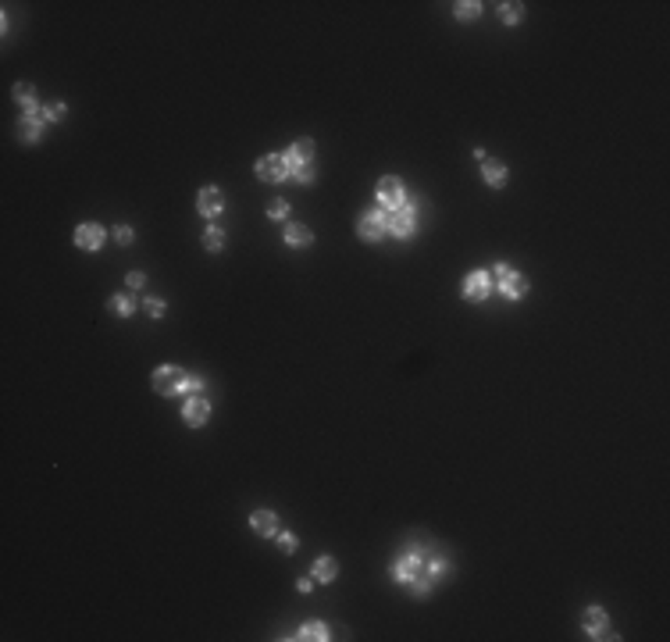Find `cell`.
<instances>
[{
  "label": "cell",
  "instance_id": "cell-24",
  "mask_svg": "<svg viewBox=\"0 0 670 642\" xmlns=\"http://www.w3.org/2000/svg\"><path fill=\"white\" fill-rule=\"evenodd\" d=\"M203 246L211 254H221L225 250V232L218 229V225H207V232H203Z\"/></svg>",
  "mask_w": 670,
  "mask_h": 642
},
{
  "label": "cell",
  "instance_id": "cell-31",
  "mask_svg": "<svg viewBox=\"0 0 670 642\" xmlns=\"http://www.w3.org/2000/svg\"><path fill=\"white\" fill-rule=\"evenodd\" d=\"M296 546H300V539H296L292 532H282V535H278V550H282V553H296Z\"/></svg>",
  "mask_w": 670,
  "mask_h": 642
},
{
  "label": "cell",
  "instance_id": "cell-34",
  "mask_svg": "<svg viewBox=\"0 0 670 642\" xmlns=\"http://www.w3.org/2000/svg\"><path fill=\"white\" fill-rule=\"evenodd\" d=\"M125 285H129V289H143V285H146V275H143V272H129Z\"/></svg>",
  "mask_w": 670,
  "mask_h": 642
},
{
  "label": "cell",
  "instance_id": "cell-28",
  "mask_svg": "<svg viewBox=\"0 0 670 642\" xmlns=\"http://www.w3.org/2000/svg\"><path fill=\"white\" fill-rule=\"evenodd\" d=\"M428 592H432V578H428V574H425V578H414V582H410V596H414V599H425Z\"/></svg>",
  "mask_w": 670,
  "mask_h": 642
},
{
  "label": "cell",
  "instance_id": "cell-9",
  "mask_svg": "<svg viewBox=\"0 0 670 642\" xmlns=\"http://www.w3.org/2000/svg\"><path fill=\"white\" fill-rule=\"evenodd\" d=\"M414 229H417V218H414V207H410V203H403L400 211L389 214V232H392L396 239H410Z\"/></svg>",
  "mask_w": 670,
  "mask_h": 642
},
{
  "label": "cell",
  "instance_id": "cell-17",
  "mask_svg": "<svg viewBox=\"0 0 670 642\" xmlns=\"http://www.w3.org/2000/svg\"><path fill=\"white\" fill-rule=\"evenodd\" d=\"M43 126H47V121L39 118V114H22V126H18V132H22L26 143H32V147H36V143L43 139Z\"/></svg>",
  "mask_w": 670,
  "mask_h": 642
},
{
  "label": "cell",
  "instance_id": "cell-22",
  "mask_svg": "<svg viewBox=\"0 0 670 642\" xmlns=\"http://www.w3.org/2000/svg\"><path fill=\"white\" fill-rule=\"evenodd\" d=\"M499 18H502V26H517L520 18H525V4H517V0H510V4H499Z\"/></svg>",
  "mask_w": 670,
  "mask_h": 642
},
{
  "label": "cell",
  "instance_id": "cell-25",
  "mask_svg": "<svg viewBox=\"0 0 670 642\" xmlns=\"http://www.w3.org/2000/svg\"><path fill=\"white\" fill-rule=\"evenodd\" d=\"M425 574L432 578V582H438V578L449 574V561H443V556H432V561L425 564Z\"/></svg>",
  "mask_w": 670,
  "mask_h": 642
},
{
  "label": "cell",
  "instance_id": "cell-32",
  "mask_svg": "<svg viewBox=\"0 0 670 642\" xmlns=\"http://www.w3.org/2000/svg\"><path fill=\"white\" fill-rule=\"evenodd\" d=\"M200 392H203V379L190 375V379H185V397H200Z\"/></svg>",
  "mask_w": 670,
  "mask_h": 642
},
{
  "label": "cell",
  "instance_id": "cell-33",
  "mask_svg": "<svg viewBox=\"0 0 670 642\" xmlns=\"http://www.w3.org/2000/svg\"><path fill=\"white\" fill-rule=\"evenodd\" d=\"M114 239H118L121 246H129V243H132V229H129V225H118V229H114Z\"/></svg>",
  "mask_w": 670,
  "mask_h": 642
},
{
  "label": "cell",
  "instance_id": "cell-8",
  "mask_svg": "<svg viewBox=\"0 0 670 642\" xmlns=\"http://www.w3.org/2000/svg\"><path fill=\"white\" fill-rule=\"evenodd\" d=\"M207 418H211V403H207V397H185L182 421L190 428H200V425H207Z\"/></svg>",
  "mask_w": 670,
  "mask_h": 642
},
{
  "label": "cell",
  "instance_id": "cell-15",
  "mask_svg": "<svg viewBox=\"0 0 670 642\" xmlns=\"http://www.w3.org/2000/svg\"><path fill=\"white\" fill-rule=\"evenodd\" d=\"M11 93H14V103L26 114H39V111H43V108H39V100H36V86H32V82H14Z\"/></svg>",
  "mask_w": 670,
  "mask_h": 642
},
{
  "label": "cell",
  "instance_id": "cell-19",
  "mask_svg": "<svg viewBox=\"0 0 670 642\" xmlns=\"http://www.w3.org/2000/svg\"><path fill=\"white\" fill-rule=\"evenodd\" d=\"M296 639H310V642H325V639H332V632H328V625H325V621H307V625H300V632H296Z\"/></svg>",
  "mask_w": 670,
  "mask_h": 642
},
{
  "label": "cell",
  "instance_id": "cell-16",
  "mask_svg": "<svg viewBox=\"0 0 670 642\" xmlns=\"http://www.w3.org/2000/svg\"><path fill=\"white\" fill-rule=\"evenodd\" d=\"M481 179H485L492 190H502V185H507V179H510V172H507V164H499V161L485 157V161H481Z\"/></svg>",
  "mask_w": 670,
  "mask_h": 642
},
{
  "label": "cell",
  "instance_id": "cell-1",
  "mask_svg": "<svg viewBox=\"0 0 670 642\" xmlns=\"http://www.w3.org/2000/svg\"><path fill=\"white\" fill-rule=\"evenodd\" d=\"M185 371L182 368H175V364H161V368H154V375H150V382H154V389L161 392V397H179V392H185Z\"/></svg>",
  "mask_w": 670,
  "mask_h": 642
},
{
  "label": "cell",
  "instance_id": "cell-35",
  "mask_svg": "<svg viewBox=\"0 0 670 642\" xmlns=\"http://www.w3.org/2000/svg\"><path fill=\"white\" fill-rule=\"evenodd\" d=\"M296 589H300V592H310V589H314V574H310V578L303 574V578H300V582H296Z\"/></svg>",
  "mask_w": 670,
  "mask_h": 642
},
{
  "label": "cell",
  "instance_id": "cell-27",
  "mask_svg": "<svg viewBox=\"0 0 670 642\" xmlns=\"http://www.w3.org/2000/svg\"><path fill=\"white\" fill-rule=\"evenodd\" d=\"M267 218H271V221H285V218H289V203H285V200H271V203H267Z\"/></svg>",
  "mask_w": 670,
  "mask_h": 642
},
{
  "label": "cell",
  "instance_id": "cell-29",
  "mask_svg": "<svg viewBox=\"0 0 670 642\" xmlns=\"http://www.w3.org/2000/svg\"><path fill=\"white\" fill-rule=\"evenodd\" d=\"M289 179L300 182V185H314V164H307V168H292Z\"/></svg>",
  "mask_w": 670,
  "mask_h": 642
},
{
  "label": "cell",
  "instance_id": "cell-11",
  "mask_svg": "<svg viewBox=\"0 0 670 642\" xmlns=\"http://www.w3.org/2000/svg\"><path fill=\"white\" fill-rule=\"evenodd\" d=\"M285 157V164H289V172L292 168H307V164H310V157H314V139H296V143H292V147L282 154Z\"/></svg>",
  "mask_w": 670,
  "mask_h": 642
},
{
  "label": "cell",
  "instance_id": "cell-4",
  "mask_svg": "<svg viewBox=\"0 0 670 642\" xmlns=\"http://www.w3.org/2000/svg\"><path fill=\"white\" fill-rule=\"evenodd\" d=\"M254 172H257L261 182H285L289 179V164H285L282 154H267V157H261L254 164Z\"/></svg>",
  "mask_w": 670,
  "mask_h": 642
},
{
  "label": "cell",
  "instance_id": "cell-23",
  "mask_svg": "<svg viewBox=\"0 0 670 642\" xmlns=\"http://www.w3.org/2000/svg\"><path fill=\"white\" fill-rule=\"evenodd\" d=\"M453 14L460 18V22H474V18L481 14V4L478 0H460V4H453Z\"/></svg>",
  "mask_w": 670,
  "mask_h": 642
},
{
  "label": "cell",
  "instance_id": "cell-7",
  "mask_svg": "<svg viewBox=\"0 0 670 642\" xmlns=\"http://www.w3.org/2000/svg\"><path fill=\"white\" fill-rule=\"evenodd\" d=\"M489 293H492V275L489 272H471L464 279V300L467 303H481Z\"/></svg>",
  "mask_w": 670,
  "mask_h": 642
},
{
  "label": "cell",
  "instance_id": "cell-13",
  "mask_svg": "<svg viewBox=\"0 0 670 642\" xmlns=\"http://www.w3.org/2000/svg\"><path fill=\"white\" fill-rule=\"evenodd\" d=\"M499 282V293L507 297V300H520L528 293V275H520V272H507L502 279H496Z\"/></svg>",
  "mask_w": 670,
  "mask_h": 642
},
{
  "label": "cell",
  "instance_id": "cell-21",
  "mask_svg": "<svg viewBox=\"0 0 670 642\" xmlns=\"http://www.w3.org/2000/svg\"><path fill=\"white\" fill-rule=\"evenodd\" d=\"M111 314H118V318H129V314H136V300L129 297V293H118V297H111Z\"/></svg>",
  "mask_w": 670,
  "mask_h": 642
},
{
  "label": "cell",
  "instance_id": "cell-10",
  "mask_svg": "<svg viewBox=\"0 0 670 642\" xmlns=\"http://www.w3.org/2000/svg\"><path fill=\"white\" fill-rule=\"evenodd\" d=\"M196 211H200L203 218H218V214L225 211V197H221V190H214V185H203L200 197H196Z\"/></svg>",
  "mask_w": 670,
  "mask_h": 642
},
{
  "label": "cell",
  "instance_id": "cell-30",
  "mask_svg": "<svg viewBox=\"0 0 670 642\" xmlns=\"http://www.w3.org/2000/svg\"><path fill=\"white\" fill-rule=\"evenodd\" d=\"M143 310H146V314H150V318H164V300H157V297H146L143 300Z\"/></svg>",
  "mask_w": 670,
  "mask_h": 642
},
{
  "label": "cell",
  "instance_id": "cell-14",
  "mask_svg": "<svg viewBox=\"0 0 670 642\" xmlns=\"http://www.w3.org/2000/svg\"><path fill=\"white\" fill-rule=\"evenodd\" d=\"M250 528H254L261 539L278 535V517H275V510H254V514H250Z\"/></svg>",
  "mask_w": 670,
  "mask_h": 642
},
{
  "label": "cell",
  "instance_id": "cell-3",
  "mask_svg": "<svg viewBox=\"0 0 670 642\" xmlns=\"http://www.w3.org/2000/svg\"><path fill=\"white\" fill-rule=\"evenodd\" d=\"M378 203L385 207V211L392 214V211H400V207L407 203V190H403V182L396 179V175H385V179H378Z\"/></svg>",
  "mask_w": 670,
  "mask_h": 642
},
{
  "label": "cell",
  "instance_id": "cell-20",
  "mask_svg": "<svg viewBox=\"0 0 670 642\" xmlns=\"http://www.w3.org/2000/svg\"><path fill=\"white\" fill-rule=\"evenodd\" d=\"M285 243L289 246H310L314 243V232L307 229V225H289V229H285Z\"/></svg>",
  "mask_w": 670,
  "mask_h": 642
},
{
  "label": "cell",
  "instance_id": "cell-18",
  "mask_svg": "<svg viewBox=\"0 0 670 642\" xmlns=\"http://www.w3.org/2000/svg\"><path fill=\"white\" fill-rule=\"evenodd\" d=\"M310 574H314V582H335V578H339V564H335L332 561V556H318V561H314V568H310Z\"/></svg>",
  "mask_w": 670,
  "mask_h": 642
},
{
  "label": "cell",
  "instance_id": "cell-2",
  "mask_svg": "<svg viewBox=\"0 0 670 642\" xmlns=\"http://www.w3.org/2000/svg\"><path fill=\"white\" fill-rule=\"evenodd\" d=\"M357 236L364 243H378L382 236H389V211H367V214H361Z\"/></svg>",
  "mask_w": 670,
  "mask_h": 642
},
{
  "label": "cell",
  "instance_id": "cell-12",
  "mask_svg": "<svg viewBox=\"0 0 670 642\" xmlns=\"http://www.w3.org/2000/svg\"><path fill=\"white\" fill-rule=\"evenodd\" d=\"M581 625H585V632H589V639H610V635H606L610 621H606V610L602 607H589V610H585Z\"/></svg>",
  "mask_w": 670,
  "mask_h": 642
},
{
  "label": "cell",
  "instance_id": "cell-6",
  "mask_svg": "<svg viewBox=\"0 0 670 642\" xmlns=\"http://www.w3.org/2000/svg\"><path fill=\"white\" fill-rule=\"evenodd\" d=\"M103 239H108V229L97 225V221H82L75 229V246H79V250H100Z\"/></svg>",
  "mask_w": 670,
  "mask_h": 642
},
{
  "label": "cell",
  "instance_id": "cell-5",
  "mask_svg": "<svg viewBox=\"0 0 670 642\" xmlns=\"http://www.w3.org/2000/svg\"><path fill=\"white\" fill-rule=\"evenodd\" d=\"M421 571H425V556L414 553V550L403 553L400 561L392 564V578H396V582H403V585H410L414 578H421Z\"/></svg>",
  "mask_w": 670,
  "mask_h": 642
},
{
  "label": "cell",
  "instance_id": "cell-26",
  "mask_svg": "<svg viewBox=\"0 0 670 642\" xmlns=\"http://www.w3.org/2000/svg\"><path fill=\"white\" fill-rule=\"evenodd\" d=\"M65 111H68V108H65V103H47V108H43V111H39V118H43V121H47V126H54V121H57V118H65Z\"/></svg>",
  "mask_w": 670,
  "mask_h": 642
}]
</instances>
